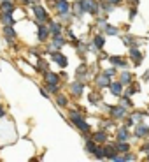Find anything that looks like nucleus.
<instances>
[{"instance_id": "1", "label": "nucleus", "mask_w": 149, "mask_h": 162, "mask_svg": "<svg viewBox=\"0 0 149 162\" xmlns=\"http://www.w3.org/2000/svg\"><path fill=\"white\" fill-rule=\"evenodd\" d=\"M72 120H74V123H76L77 127H79L81 131H88V129H89V127H88V123H86L84 120H81V116H79V115H76V113H74V115H72Z\"/></svg>"}, {"instance_id": "2", "label": "nucleus", "mask_w": 149, "mask_h": 162, "mask_svg": "<svg viewBox=\"0 0 149 162\" xmlns=\"http://www.w3.org/2000/svg\"><path fill=\"white\" fill-rule=\"evenodd\" d=\"M97 83H98L100 86H109V76H105V74H102L98 79H97Z\"/></svg>"}, {"instance_id": "3", "label": "nucleus", "mask_w": 149, "mask_h": 162, "mask_svg": "<svg viewBox=\"0 0 149 162\" xmlns=\"http://www.w3.org/2000/svg\"><path fill=\"white\" fill-rule=\"evenodd\" d=\"M58 11L61 12V14H65V12L69 11V4H67L65 0H60V4H58Z\"/></svg>"}, {"instance_id": "4", "label": "nucleus", "mask_w": 149, "mask_h": 162, "mask_svg": "<svg viewBox=\"0 0 149 162\" xmlns=\"http://www.w3.org/2000/svg\"><path fill=\"white\" fill-rule=\"evenodd\" d=\"M33 11H35V14H37V18H39V20H46V11L42 9V7H39V5H37Z\"/></svg>"}, {"instance_id": "5", "label": "nucleus", "mask_w": 149, "mask_h": 162, "mask_svg": "<svg viewBox=\"0 0 149 162\" xmlns=\"http://www.w3.org/2000/svg\"><path fill=\"white\" fill-rule=\"evenodd\" d=\"M110 90H112V93L119 95V93H121V83H114V85L110 86Z\"/></svg>"}, {"instance_id": "6", "label": "nucleus", "mask_w": 149, "mask_h": 162, "mask_svg": "<svg viewBox=\"0 0 149 162\" xmlns=\"http://www.w3.org/2000/svg\"><path fill=\"white\" fill-rule=\"evenodd\" d=\"M149 132L147 127H144V125H140V127H137V136H146Z\"/></svg>"}, {"instance_id": "7", "label": "nucleus", "mask_w": 149, "mask_h": 162, "mask_svg": "<svg viewBox=\"0 0 149 162\" xmlns=\"http://www.w3.org/2000/svg\"><path fill=\"white\" fill-rule=\"evenodd\" d=\"M54 60L58 62L60 65H63V67H65V65H67V58H63V57H61V55H54Z\"/></svg>"}, {"instance_id": "8", "label": "nucleus", "mask_w": 149, "mask_h": 162, "mask_svg": "<svg viewBox=\"0 0 149 162\" xmlns=\"http://www.w3.org/2000/svg\"><path fill=\"white\" fill-rule=\"evenodd\" d=\"M46 78H48V81H51V85H56V83H58V78H56L54 74H51V72L46 76Z\"/></svg>"}, {"instance_id": "9", "label": "nucleus", "mask_w": 149, "mask_h": 162, "mask_svg": "<svg viewBox=\"0 0 149 162\" xmlns=\"http://www.w3.org/2000/svg\"><path fill=\"white\" fill-rule=\"evenodd\" d=\"M72 92H74V93H81V92H82V85H81V83H76V85L72 86Z\"/></svg>"}, {"instance_id": "10", "label": "nucleus", "mask_w": 149, "mask_h": 162, "mask_svg": "<svg viewBox=\"0 0 149 162\" xmlns=\"http://www.w3.org/2000/svg\"><path fill=\"white\" fill-rule=\"evenodd\" d=\"M123 113H125L123 108H114V109H112V115H114V116H123Z\"/></svg>"}, {"instance_id": "11", "label": "nucleus", "mask_w": 149, "mask_h": 162, "mask_svg": "<svg viewBox=\"0 0 149 162\" xmlns=\"http://www.w3.org/2000/svg\"><path fill=\"white\" fill-rule=\"evenodd\" d=\"M105 155L110 157V159H114V148H112V146H107V148H105Z\"/></svg>"}, {"instance_id": "12", "label": "nucleus", "mask_w": 149, "mask_h": 162, "mask_svg": "<svg viewBox=\"0 0 149 162\" xmlns=\"http://www.w3.org/2000/svg\"><path fill=\"white\" fill-rule=\"evenodd\" d=\"M84 7H86L88 11H93V12L97 11V7H95V4H93V2H91V4H89V2H84Z\"/></svg>"}, {"instance_id": "13", "label": "nucleus", "mask_w": 149, "mask_h": 162, "mask_svg": "<svg viewBox=\"0 0 149 162\" xmlns=\"http://www.w3.org/2000/svg\"><path fill=\"white\" fill-rule=\"evenodd\" d=\"M132 58H135V62L139 63V62H140V53H139V51H132Z\"/></svg>"}, {"instance_id": "14", "label": "nucleus", "mask_w": 149, "mask_h": 162, "mask_svg": "<svg viewBox=\"0 0 149 162\" xmlns=\"http://www.w3.org/2000/svg\"><path fill=\"white\" fill-rule=\"evenodd\" d=\"M95 139H97V141H104V139H105V134H104V132H98V134H95Z\"/></svg>"}, {"instance_id": "15", "label": "nucleus", "mask_w": 149, "mask_h": 162, "mask_svg": "<svg viewBox=\"0 0 149 162\" xmlns=\"http://www.w3.org/2000/svg\"><path fill=\"white\" fill-rule=\"evenodd\" d=\"M118 150H121V152H126V150H128V144H126V143H121V144H118Z\"/></svg>"}, {"instance_id": "16", "label": "nucleus", "mask_w": 149, "mask_h": 162, "mask_svg": "<svg viewBox=\"0 0 149 162\" xmlns=\"http://www.w3.org/2000/svg\"><path fill=\"white\" fill-rule=\"evenodd\" d=\"M119 139H121V141H125V139H126V131H125V129H121V131H119Z\"/></svg>"}, {"instance_id": "17", "label": "nucleus", "mask_w": 149, "mask_h": 162, "mask_svg": "<svg viewBox=\"0 0 149 162\" xmlns=\"http://www.w3.org/2000/svg\"><path fill=\"white\" fill-rule=\"evenodd\" d=\"M51 30H53V34H58V32H60V27L56 25V23H51Z\"/></svg>"}, {"instance_id": "18", "label": "nucleus", "mask_w": 149, "mask_h": 162, "mask_svg": "<svg viewBox=\"0 0 149 162\" xmlns=\"http://www.w3.org/2000/svg\"><path fill=\"white\" fill-rule=\"evenodd\" d=\"M107 34H110V35H116V34H118V30H116L114 27H107Z\"/></svg>"}, {"instance_id": "19", "label": "nucleus", "mask_w": 149, "mask_h": 162, "mask_svg": "<svg viewBox=\"0 0 149 162\" xmlns=\"http://www.w3.org/2000/svg\"><path fill=\"white\" fill-rule=\"evenodd\" d=\"M46 35H48V30L46 28H40V39H46Z\"/></svg>"}, {"instance_id": "20", "label": "nucleus", "mask_w": 149, "mask_h": 162, "mask_svg": "<svg viewBox=\"0 0 149 162\" xmlns=\"http://www.w3.org/2000/svg\"><path fill=\"white\" fill-rule=\"evenodd\" d=\"M5 34H7V35H11V37L14 35V32H12V28H11V27H5Z\"/></svg>"}, {"instance_id": "21", "label": "nucleus", "mask_w": 149, "mask_h": 162, "mask_svg": "<svg viewBox=\"0 0 149 162\" xmlns=\"http://www.w3.org/2000/svg\"><path fill=\"white\" fill-rule=\"evenodd\" d=\"M2 9H4V11H11V9H12V5H11V4H4Z\"/></svg>"}, {"instance_id": "22", "label": "nucleus", "mask_w": 149, "mask_h": 162, "mask_svg": "<svg viewBox=\"0 0 149 162\" xmlns=\"http://www.w3.org/2000/svg\"><path fill=\"white\" fill-rule=\"evenodd\" d=\"M95 42H97V46H102V44H104V40H102V37H97V39H95Z\"/></svg>"}, {"instance_id": "23", "label": "nucleus", "mask_w": 149, "mask_h": 162, "mask_svg": "<svg viewBox=\"0 0 149 162\" xmlns=\"http://www.w3.org/2000/svg\"><path fill=\"white\" fill-rule=\"evenodd\" d=\"M88 150L89 152H95V144L93 143H88Z\"/></svg>"}, {"instance_id": "24", "label": "nucleus", "mask_w": 149, "mask_h": 162, "mask_svg": "<svg viewBox=\"0 0 149 162\" xmlns=\"http://www.w3.org/2000/svg\"><path fill=\"white\" fill-rule=\"evenodd\" d=\"M128 79H130V74H126V72H125V74H123V83H126Z\"/></svg>"}, {"instance_id": "25", "label": "nucleus", "mask_w": 149, "mask_h": 162, "mask_svg": "<svg viewBox=\"0 0 149 162\" xmlns=\"http://www.w3.org/2000/svg\"><path fill=\"white\" fill-rule=\"evenodd\" d=\"M58 104H63V106H65V104H67V101H65L63 97H58Z\"/></svg>"}, {"instance_id": "26", "label": "nucleus", "mask_w": 149, "mask_h": 162, "mask_svg": "<svg viewBox=\"0 0 149 162\" xmlns=\"http://www.w3.org/2000/svg\"><path fill=\"white\" fill-rule=\"evenodd\" d=\"M4 21H5V23H11L12 20H11V16H4Z\"/></svg>"}, {"instance_id": "27", "label": "nucleus", "mask_w": 149, "mask_h": 162, "mask_svg": "<svg viewBox=\"0 0 149 162\" xmlns=\"http://www.w3.org/2000/svg\"><path fill=\"white\" fill-rule=\"evenodd\" d=\"M110 4H116V2H119V0H109Z\"/></svg>"}, {"instance_id": "28", "label": "nucleus", "mask_w": 149, "mask_h": 162, "mask_svg": "<svg viewBox=\"0 0 149 162\" xmlns=\"http://www.w3.org/2000/svg\"><path fill=\"white\" fill-rule=\"evenodd\" d=\"M2 115H4V113H2V109H0V116H2Z\"/></svg>"}, {"instance_id": "29", "label": "nucleus", "mask_w": 149, "mask_h": 162, "mask_svg": "<svg viewBox=\"0 0 149 162\" xmlns=\"http://www.w3.org/2000/svg\"><path fill=\"white\" fill-rule=\"evenodd\" d=\"M147 159H149V157H147Z\"/></svg>"}]
</instances>
